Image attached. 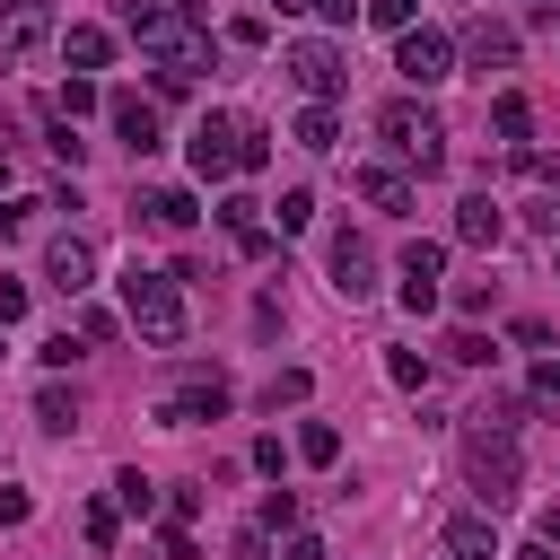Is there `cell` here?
I'll list each match as a JSON object with an SVG mask.
<instances>
[{
	"label": "cell",
	"instance_id": "20",
	"mask_svg": "<svg viewBox=\"0 0 560 560\" xmlns=\"http://www.w3.org/2000/svg\"><path fill=\"white\" fill-rule=\"evenodd\" d=\"M61 52H70V70H105V61H114V35H105V26H70Z\"/></svg>",
	"mask_w": 560,
	"mask_h": 560
},
{
	"label": "cell",
	"instance_id": "49",
	"mask_svg": "<svg viewBox=\"0 0 560 560\" xmlns=\"http://www.w3.org/2000/svg\"><path fill=\"white\" fill-rule=\"evenodd\" d=\"M516 560H551V542H534V551H516Z\"/></svg>",
	"mask_w": 560,
	"mask_h": 560
},
{
	"label": "cell",
	"instance_id": "50",
	"mask_svg": "<svg viewBox=\"0 0 560 560\" xmlns=\"http://www.w3.org/2000/svg\"><path fill=\"white\" fill-rule=\"evenodd\" d=\"M271 9H315V0H271Z\"/></svg>",
	"mask_w": 560,
	"mask_h": 560
},
{
	"label": "cell",
	"instance_id": "16",
	"mask_svg": "<svg viewBox=\"0 0 560 560\" xmlns=\"http://www.w3.org/2000/svg\"><path fill=\"white\" fill-rule=\"evenodd\" d=\"M140 219H149L158 236H184V228L201 219V201H192L184 184H158V192H140Z\"/></svg>",
	"mask_w": 560,
	"mask_h": 560
},
{
	"label": "cell",
	"instance_id": "51",
	"mask_svg": "<svg viewBox=\"0 0 560 560\" xmlns=\"http://www.w3.org/2000/svg\"><path fill=\"white\" fill-rule=\"evenodd\" d=\"M551 228H560V201H551Z\"/></svg>",
	"mask_w": 560,
	"mask_h": 560
},
{
	"label": "cell",
	"instance_id": "34",
	"mask_svg": "<svg viewBox=\"0 0 560 560\" xmlns=\"http://www.w3.org/2000/svg\"><path fill=\"white\" fill-rule=\"evenodd\" d=\"M228 44H271V26H262V9H245V18H228Z\"/></svg>",
	"mask_w": 560,
	"mask_h": 560
},
{
	"label": "cell",
	"instance_id": "38",
	"mask_svg": "<svg viewBox=\"0 0 560 560\" xmlns=\"http://www.w3.org/2000/svg\"><path fill=\"white\" fill-rule=\"evenodd\" d=\"M228 560H271V534H262V525H245V534L228 542Z\"/></svg>",
	"mask_w": 560,
	"mask_h": 560
},
{
	"label": "cell",
	"instance_id": "31",
	"mask_svg": "<svg viewBox=\"0 0 560 560\" xmlns=\"http://www.w3.org/2000/svg\"><path fill=\"white\" fill-rule=\"evenodd\" d=\"M446 359H455V368H481L490 341H481V332H446Z\"/></svg>",
	"mask_w": 560,
	"mask_h": 560
},
{
	"label": "cell",
	"instance_id": "32",
	"mask_svg": "<svg viewBox=\"0 0 560 560\" xmlns=\"http://www.w3.org/2000/svg\"><path fill=\"white\" fill-rule=\"evenodd\" d=\"M254 525H262V534H271V525H298V490H271V499H262V516H254Z\"/></svg>",
	"mask_w": 560,
	"mask_h": 560
},
{
	"label": "cell",
	"instance_id": "21",
	"mask_svg": "<svg viewBox=\"0 0 560 560\" xmlns=\"http://www.w3.org/2000/svg\"><path fill=\"white\" fill-rule=\"evenodd\" d=\"M35 420H44L52 438H70V429H79V394H70V385H44V394H35Z\"/></svg>",
	"mask_w": 560,
	"mask_h": 560
},
{
	"label": "cell",
	"instance_id": "5",
	"mask_svg": "<svg viewBox=\"0 0 560 560\" xmlns=\"http://www.w3.org/2000/svg\"><path fill=\"white\" fill-rule=\"evenodd\" d=\"M228 402H236V385H228L219 368H192V376H184V385L158 402V420H166V429H192V420H219Z\"/></svg>",
	"mask_w": 560,
	"mask_h": 560
},
{
	"label": "cell",
	"instance_id": "39",
	"mask_svg": "<svg viewBox=\"0 0 560 560\" xmlns=\"http://www.w3.org/2000/svg\"><path fill=\"white\" fill-rule=\"evenodd\" d=\"M79 350H88V341H79V332H52V341H44V368H70V359H79Z\"/></svg>",
	"mask_w": 560,
	"mask_h": 560
},
{
	"label": "cell",
	"instance_id": "9",
	"mask_svg": "<svg viewBox=\"0 0 560 560\" xmlns=\"http://www.w3.org/2000/svg\"><path fill=\"white\" fill-rule=\"evenodd\" d=\"M44 280H52L61 298H88V289H96V245H88V236H52V245H44Z\"/></svg>",
	"mask_w": 560,
	"mask_h": 560
},
{
	"label": "cell",
	"instance_id": "12",
	"mask_svg": "<svg viewBox=\"0 0 560 560\" xmlns=\"http://www.w3.org/2000/svg\"><path fill=\"white\" fill-rule=\"evenodd\" d=\"M332 289H341L350 306H359V298H376V254H368V236H350V228L332 236Z\"/></svg>",
	"mask_w": 560,
	"mask_h": 560
},
{
	"label": "cell",
	"instance_id": "48",
	"mask_svg": "<svg viewBox=\"0 0 560 560\" xmlns=\"http://www.w3.org/2000/svg\"><path fill=\"white\" fill-rule=\"evenodd\" d=\"M542 542H560V508H542Z\"/></svg>",
	"mask_w": 560,
	"mask_h": 560
},
{
	"label": "cell",
	"instance_id": "22",
	"mask_svg": "<svg viewBox=\"0 0 560 560\" xmlns=\"http://www.w3.org/2000/svg\"><path fill=\"white\" fill-rule=\"evenodd\" d=\"M306 394H315V376H306V368H280V376L262 385V411H298Z\"/></svg>",
	"mask_w": 560,
	"mask_h": 560
},
{
	"label": "cell",
	"instance_id": "7",
	"mask_svg": "<svg viewBox=\"0 0 560 560\" xmlns=\"http://www.w3.org/2000/svg\"><path fill=\"white\" fill-rule=\"evenodd\" d=\"M280 70H289L315 105H332V96H341V79H350V70H341V52H332V44H315V35H306V44H289V61H280Z\"/></svg>",
	"mask_w": 560,
	"mask_h": 560
},
{
	"label": "cell",
	"instance_id": "36",
	"mask_svg": "<svg viewBox=\"0 0 560 560\" xmlns=\"http://www.w3.org/2000/svg\"><path fill=\"white\" fill-rule=\"evenodd\" d=\"M254 472H271V481H280V472H289V446H280V438H254Z\"/></svg>",
	"mask_w": 560,
	"mask_h": 560
},
{
	"label": "cell",
	"instance_id": "45",
	"mask_svg": "<svg viewBox=\"0 0 560 560\" xmlns=\"http://www.w3.org/2000/svg\"><path fill=\"white\" fill-rule=\"evenodd\" d=\"M280 560H324V542H315V534H289V551H280Z\"/></svg>",
	"mask_w": 560,
	"mask_h": 560
},
{
	"label": "cell",
	"instance_id": "1",
	"mask_svg": "<svg viewBox=\"0 0 560 560\" xmlns=\"http://www.w3.org/2000/svg\"><path fill=\"white\" fill-rule=\"evenodd\" d=\"M516 402H490V411H472L464 420V481L481 490V508H508L516 499V481H525V455H516Z\"/></svg>",
	"mask_w": 560,
	"mask_h": 560
},
{
	"label": "cell",
	"instance_id": "29",
	"mask_svg": "<svg viewBox=\"0 0 560 560\" xmlns=\"http://www.w3.org/2000/svg\"><path fill=\"white\" fill-rule=\"evenodd\" d=\"M271 210H280V236H298V228L315 219V192H306V184H289V192H280Z\"/></svg>",
	"mask_w": 560,
	"mask_h": 560
},
{
	"label": "cell",
	"instance_id": "47",
	"mask_svg": "<svg viewBox=\"0 0 560 560\" xmlns=\"http://www.w3.org/2000/svg\"><path fill=\"white\" fill-rule=\"evenodd\" d=\"M9 175H18V149H9V131H0V184H9Z\"/></svg>",
	"mask_w": 560,
	"mask_h": 560
},
{
	"label": "cell",
	"instance_id": "40",
	"mask_svg": "<svg viewBox=\"0 0 560 560\" xmlns=\"http://www.w3.org/2000/svg\"><path fill=\"white\" fill-rule=\"evenodd\" d=\"M201 516V490H166V525H192Z\"/></svg>",
	"mask_w": 560,
	"mask_h": 560
},
{
	"label": "cell",
	"instance_id": "18",
	"mask_svg": "<svg viewBox=\"0 0 560 560\" xmlns=\"http://www.w3.org/2000/svg\"><path fill=\"white\" fill-rule=\"evenodd\" d=\"M446 551H455V560H499V525H490V508L446 516Z\"/></svg>",
	"mask_w": 560,
	"mask_h": 560
},
{
	"label": "cell",
	"instance_id": "30",
	"mask_svg": "<svg viewBox=\"0 0 560 560\" xmlns=\"http://www.w3.org/2000/svg\"><path fill=\"white\" fill-rule=\"evenodd\" d=\"M385 376H394L402 394H420V385H429V359H420V350H385Z\"/></svg>",
	"mask_w": 560,
	"mask_h": 560
},
{
	"label": "cell",
	"instance_id": "14",
	"mask_svg": "<svg viewBox=\"0 0 560 560\" xmlns=\"http://www.w3.org/2000/svg\"><path fill=\"white\" fill-rule=\"evenodd\" d=\"M455 52H464L472 70H508V61H516V26H508V18H472Z\"/></svg>",
	"mask_w": 560,
	"mask_h": 560
},
{
	"label": "cell",
	"instance_id": "28",
	"mask_svg": "<svg viewBox=\"0 0 560 560\" xmlns=\"http://www.w3.org/2000/svg\"><path fill=\"white\" fill-rule=\"evenodd\" d=\"M52 114H70V122L96 114V79H61V88H52Z\"/></svg>",
	"mask_w": 560,
	"mask_h": 560
},
{
	"label": "cell",
	"instance_id": "24",
	"mask_svg": "<svg viewBox=\"0 0 560 560\" xmlns=\"http://www.w3.org/2000/svg\"><path fill=\"white\" fill-rule=\"evenodd\" d=\"M332 140H341V122H332V105H306V114H298V149H315V158H324Z\"/></svg>",
	"mask_w": 560,
	"mask_h": 560
},
{
	"label": "cell",
	"instance_id": "11",
	"mask_svg": "<svg viewBox=\"0 0 560 560\" xmlns=\"http://www.w3.org/2000/svg\"><path fill=\"white\" fill-rule=\"evenodd\" d=\"M438 271H446V245L411 236V245H402V306H411V315H429V306H438Z\"/></svg>",
	"mask_w": 560,
	"mask_h": 560
},
{
	"label": "cell",
	"instance_id": "2",
	"mask_svg": "<svg viewBox=\"0 0 560 560\" xmlns=\"http://www.w3.org/2000/svg\"><path fill=\"white\" fill-rule=\"evenodd\" d=\"M122 315H131V332H140L149 350H175V341H184V298H175V271L131 262V271H122Z\"/></svg>",
	"mask_w": 560,
	"mask_h": 560
},
{
	"label": "cell",
	"instance_id": "4",
	"mask_svg": "<svg viewBox=\"0 0 560 560\" xmlns=\"http://www.w3.org/2000/svg\"><path fill=\"white\" fill-rule=\"evenodd\" d=\"M184 158H192V175H201V184L245 175V114H201V122H192V140H184Z\"/></svg>",
	"mask_w": 560,
	"mask_h": 560
},
{
	"label": "cell",
	"instance_id": "17",
	"mask_svg": "<svg viewBox=\"0 0 560 560\" xmlns=\"http://www.w3.org/2000/svg\"><path fill=\"white\" fill-rule=\"evenodd\" d=\"M499 236H508V210L490 192H464L455 201V245H499Z\"/></svg>",
	"mask_w": 560,
	"mask_h": 560
},
{
	"label": "cell",
	"instance_id": "6",
	"mask_svg": "<svg viewBox=\"0 0 560 560\" xmlns=\"http://www.w3.org/2000/svg\"><path fill=\"white\" fill-rule=\"evenodd\" d=\"M394 70H402L411 88H438V79H455V44H446L438 26H402V44H394Z\"/></svg>",
	"mask_w": 560,
	"mask_h": 560
},
{
	"label": "cell",
	"instance_id": "25",
	"mask_svg": "<svg viewBox=\"0 0 560 560\" xmlns=\"http://www.w3.org/2000/svg\"><path fill=\"white\" fill-rule=\"evenodd\" d=\"M70 332H79L88 350H105V341L122 332V315H114V306H88V298H79V324H70Z\"/></svg>",
	"mask_w": 560,
	"mask_h": 560
},
{
	"label": "cell",
	"instance_id": "42",
	"mask_svg": "<svg viewBox=\"0 0 560 560\" xmlns=\"http://www.w3.org/2000/svg\"><path fill=\"white\" fill-rule=\"evenodd\" d=\"M26 315V280H0V324H18Z\"/></svg>",
	"mask_w": 560,
	"mask_h": 560
},
{
	"label": "cell",
	"instance_id": "26",
	"mask_svg": "<svg viewBox=\"0 0 560 560\" xmlns=\"http://www.w3.org/2000/svg\"><path fill=\"white\" fill-rule=\"evenodd\" d=\"M114 508H122V516H149V508H158V481H149V472H114Z\"/></svg>",
	"mask_w": 560,
	"mask_h": 560
},
{
	"label": "cell",
	"instance_id": "27",
	"mask_svg": "<svg viewBox=\"0 0 560 560\" xmlns=\"http://www.w3.org/2000/svg\"><path fill=\"white\" fill-rule=\"evenodd\" d=\"M298 455H306V464H332V455H341V429H332V420H306V429H298Z\"/></svg>",
	"mask_w": 560,
	"mask_h": 560
},
{
	"label": "cell",
	"instance_id": "23",
	"mask_svg": "<svg viewBox=\"0 0 560 560\" xmlns=\"http://www.w3.org/2000/svg\"><path fill=\"white\" fill-rule=\"evenodd\" d=\"M79 534H88L96 551H114V542H122V508H114V499H88V516H79Z\"/></svg>",
	"mask_w": 560,
	"mask_h": 560
},
{
	"label": "cell",
	"instance_id": "8",
	"mask_svg": "<svg viewBox=\"0 0 560 560\" xmlns=\"http://www.w3.org/2000/svg\"><path fill=\"white\" fill-rule=\"evenodd\" d=\"M105 114H114V131H122V149H131V158H149V149L166 140V122H158V105H149L140 88H114V96H105Z\"/></svg>",
	"mask_w": 560,
	"mask_h": 560
},
{
	"label": "cell",
	"instance_id": "46",
	"mask_svg": "<svg viewBox=\"0 0 560 560\" xmlns=\"http://www.w3.org/2000/svg\"><path fill=\"white\" fill-rule=\"evenodd\" d=\"M315 9H324V18H359L368 0H315Z\"/></svg>",
	"mask_w": 560,
	"mask_h": 560
},
{
	"label": "cell",
	"instance_id": "44",
	"mask_svg": "<svg viewBox=\"0 0 560 560\" xmlns=\"http://www.w3.org/2000/svg\"><path fill=\"white\" fill-rule=\"evenodd\" d=\"M166 560H201V551H192V534H184V525H166Z\"/></svg>",
	"mask_w": 560,
	"mask_h": 560
},
{
	"label": "cell",
	"instance_id": "33",
	"mask_svg": "<svg viewBox=\"0 0 560 560\" xmlns=\"http://www.w3.org/2000/svg\"><path fill=\"white\" fill-rule=\"evenodd\" d=\"M411 9H420V0H368V26H394V35H402Z\"/></svg>",
	"mask_w": 560,
	"mask_h": 560
},
{
	"label": "cell",
	"instance_id": "41",
	"mask_svg": "<svg viewBox=\"0 0 560 560\" xmlns=\"http://www.w3.org/2000/svg\"><path fill=\"white\" fill-rule=\"evenodd\" d=\"M534 402H560V359H534Z\"/></svg>",
	"mask_w": 560,
	"mask_h": 560
},
{
	"label": "cell",
	"instance_id": "13",
	"mask_svg": "<svg viewBox=\"0 0 560 560\" xmlns=\"http://www.w3.org/2000/svg\"><path fill=\"white\" fill-rule=\"evenodd\" d=\"M52 35V0H0V52L18 61V52H35Z\"/></svg>",
	"mask_w": 560,
	"mask_h": 560
},
{
	"label": "cell",
	"instance_id": "19",
	"mask_svg": "<svg viewBox=\"0 0 560 560\" xmlns=\"http://www.w3.org/2000/svg\"><path fill=\"white\" fill-rule=\"evenodd\" d=\"M490 131H499L508 149H525V140H534V96H516V88H508V96L490 105Z\"/></svg>",
	"mask_w": 560,
	"mask_h": 560
},
{
	"label": "cell",
	"instance_id": "37",
	"mask_svg": "<svg viewBox=\"0 0 560 560\" xmlns=\"http://www.w3.org/2000/svg\"><path fill=\"white\" fill-rule=\"evenodd\" d=\"M35 210H44V201H0V236H26V228H35Z\"/></svg>",
	"mask_w": 560,
	"mask_h": 560
},
{
	"label": "cell",
	"instance_id": "15",
	"mask_svg": "<svg viewBox=\"0 0 560 560\" xmlns=\"http://www.w3.org/2000/svg\"><path fill=\"white\" fill-rule=\"evenodd\" d=\"M350 184H359V201H368V210H385V219H402V210H411V175H402V166H350Z\"/></svg>",
	"mask_w": 560,
	"mask_h": 560
},
{
	"label": "cell",
	"instance_id": "43",
	"mask_svg": "<svg viewBox=\"0 0 560 560\" xmlns=\"http://www.w3.org/2000/svg\"><path fill=\"white\" fill-rule=\"evenodd\" d=\"M26 516H35V499L26 490H0V525H26Z\"/></svg>",
	"mask_w": 560,
	"mask_h": 560
},
{
	"label": "cell",
	"instance_id": "10",
	"mask_svg": "<svg viewBox=\"0 0 560 560\" xmlns=\"http://www.w3.org/2000/svg\"><path fill=\"white\" fill-rule=\"evenodd\" d=\"M219 228H228V245H236L245 262H262V254H271V219H262V201H254V192H228V201H219Z\"/></svg>",
	"mask_w": 560,
	"mask_h": 560
},
{
	"label": "cell",
	"instance_id": "52",
	"mask_svg": "<svg viewBox=\"0 0 560 560\" xmlns=\"http://www.w3.org/2000/svg\"><path fill=\"white\" fill-rule=\"evenodd\" d=\"M551 26H560V18H551Z\"/></svg>",
	"mask_w": 560,
	"mask_h": 560
},
{
	"label": "cell",
	"instance_id": "35",
	"mask_svg": "<svg viewBox=\"0 0 560 560\" xmlns=\"http://www.w3.org/2000/svg\"><path fill=\"white\" fill-rule=\"evenodd\" d=\"M262 166H271V131H262V122H245V175H262Z\"/></svg>",
	"mask_w": 560,
	"mask_h": 560
},
{
	"label": "cell",
	"instance_id": "3",
	"mask_svg": "<svg viewBox=\"0 0 560 560\" xmlns=\"http://www.w3.org/2000/svg\"><path fill=\"white\" fill-rule=\"evenodd\" d=\"M376 131L420 166V175H438L446 166V122L429 114V105H411V96H394V105H376Z\"/></svg>",
	"mask_w": 560,
	"mask_h": 560
}]
</instances>
